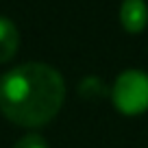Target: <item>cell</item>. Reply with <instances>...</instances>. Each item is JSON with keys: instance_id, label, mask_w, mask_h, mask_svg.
<instances>
[{"instance_id": "1", "label": "cell", "mask_w": 148, "mask_h": 148, "mask_svg": "<svg viewBox=\"0 0 148 148\" xmlns=\"http://www.w3.org/2000/svg\"><path fill=\"white\" fill-rule=\"evenodd\" d=\"M63 100V76L52 65L22 63L0 79V111L18 126L37 129L48 124Z\"/></svg>"}, {"instance_id": "2", "label": "cell", "mask_w": 148, "mask_h": 148, "mask_svg": "<svg viewBox=\"0 0 148 148\" xmlns=\"http://www.w3.org/2000/svg\"><path fill=\"white\" fill-rule=\"evenodd\" d=\"M111 102L124 116H137L148 109V74L142 70H126L111 87Z\"/></svg>"}, {"instance_id": "3", "label": "cell", "mask_w": 148, "mask_h": 148, "mask_svg": "<svg viewBox=\"0 0 148 148\" xmlns=\"http://www.w3.org/2000/svg\"><path fill=\"white\" fill-rule=\"evenodd\" d=\"M120 22L126 33L137 35L148 26V5L146 0H122Z\"/></svg>"}, {"instance_id": "4", "label": "cell", "mask_w": 148, "mask_h": 148, "mask_svg": "<svg viewBox=\"0 0 148 148\" xmlns=\"http://www.w3.org/2000/svg\"><path fill=\"white\" fill-rule=\"evenodd\" d=\"M20 46V33L18 26L9 18L0 15V63H7L15 57Z\"/></svg>"}, {"instance_id": "5", "label": "cell", "mask_w": 148, "mask_h": 148, "mask_svg": "<svg viewBox=\"0 0 148 148\" xmlns=\"http://www.w3.org/2000/svg\"><path fill=\"white\" fill-rule=\"evenodd\" d=\"M79 94L83 98H87V100H98L102 96H109L111 89H107L105 81L98 79V76H85L79 83Z\"/></svg>"}, {"instance_id": "6", "label": "cell", "mask_w": 148, "mask_h": 148, "mask_svg": "<svg viewBox=\"0 0 148 148\" xmlns=\"http://www.w3.org/2000/svg\"><path fill=\"white\" fill-rule=\"evenodd\" d=\"M13 148H48V144H46V139H44L42 135L31 133V135H24L22 139H18Z\"/></svg>"}]
</instances>
